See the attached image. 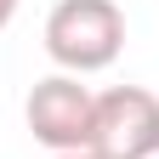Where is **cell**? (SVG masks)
I'll return each mask as SVG.
<instances>
[{"label":"cell","instance_id":"3957f363","mask_svg":"<svg viewBox=\"0 0 159 159\" xmlns=\"http://www.w3.org/2000/svg\"><path fill=\"white\" fill-rule=\"evenodd\" d=\"M97 159H159V97L148 85H114L97 97L91 119Z\"/></svg>","mask_w":159,"mask_h":159},{"label":"cell","instance_id":"6da1fadb","mask_svg":"<svg viewBox=\"0 0 159 159\" xmlns=\"http://www.w3.org/2000/svg\"><path fill=\"white\" fill-rule=\"evenodd\" d=\"M46 57L63 74H102L125 51V11L114 0H57L46 17Z\"/></svg>","mask_w":159,"mask_h":159},{"label":"cell","instance_id":"5b68a950","mask_svg":"<svg viewBox=\"0 0 159 159\" xmlns=\"http://www.w3.org/2000/svg\"><path fill=\"white\" fill-rule=\"evenodd\" d=\"M51 159H97V153H91V148H85V153H51Z\"/></svg>","mask_w":159,"mask_h":159},{"label":"cell","instance_id":"7a4b0ae2","mask_svg":"<svg viewBox=\"0 0 159 159\" xmlns=\"http://www.w3.org/2000/svg\"><path fill=\"white\" fill-rule=\"evenodd\" d=\"M29 136L51 153H85L91 148V119H97V91L80 85L74 74H46L23 102Z\"/></svg>","mask_w":159,"mask_h":159},{"label":"cell","instance_id":"277c9868","mask_svg":"<svg viewBox=\"0 0 159 159\" xmlns=\"http://www.w3.org/2000/svg\"><path fill=\"white\" fill-rule=\"evenodd\" d=\"M11 17H17V0H0V29H6Z\"/></svg>","mask_w":159,"mask_h":159}]
</instances>
